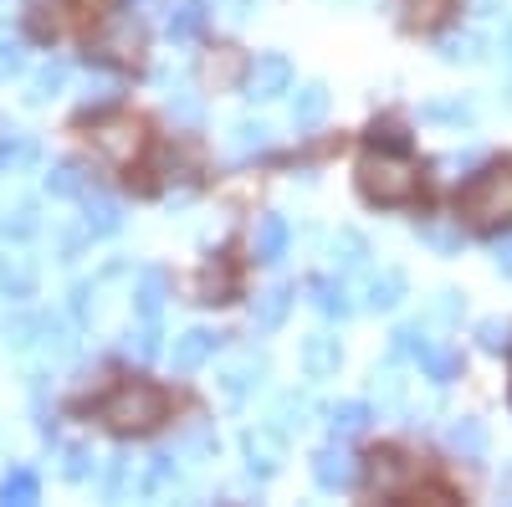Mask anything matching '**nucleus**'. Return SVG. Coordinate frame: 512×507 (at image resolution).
Here are the masks:
<instances>
[{
    "label": "nucleus",
    "instance_id": "obj_1",
    "mask_svg": "<svg viewBox=\"0 0 512 507\" xmlns=\"http://www.w3.org/2000/svg\"><path fill=\"white\" fill-rule=\"evenodd\" d=\"M98 420L118 436H139V431H154L159 420H169V395L149 379H123V385L98 405Z\"/></svg>",
    "mask_w": 512,
    "mask_h": 507
},
{
    "label": "nucleus",
    "instance_id": "obj_2",
    "mask_svg": "<svg viewBox=\"0 0 512 507\" xmlns=\"http://www.w3.org/2000/svg\"><path fill=\"white\" fill-rule=\"evenodd\" d=\"M354 175H359L364 200H374V205H405L420 190V169L405 154H390V149H369Z\"/></svg>",
    "mask_w": 512,
    "mask_h": 507
},
{
    "label": "nucleus",
    "instance_id": "obj_3",
    "mask_svg": "<svg viewBox=\"0 0 512 507\" xmlns=\"http://www.w3.org/2000/svg\"><path fill=\"white\" fill-rule=\"evenodd\" d=\"M456 216L477 231H492L502 221H512V164H492L461 190V210Z\"/></svg>",
    "mask_w": 512,
    "mask_h": 507
},
{
    "label": "nucleus",
    "instance_id": "obj_4",
    "mask_svg": "<svg viewBox=\"0 0 512 507\" xmlns=\"http://www.w3.org/2000/svg\"><path fill=\"white\" fill-rule=\"evenodd\" d=\"M93 52H98L103 62H113V67H139L144 52H149V31H144V21H139L134 11L108 16V21L98 26V36H93Z\"/></svg>",
    "mask_w": 512,
    "mask_h": 507
},
{
    "label": "nucleus",
    "instance_id": "obj_5",
    "mask_svg": "<svg viewBox=\"0 0 512 507\" xmlns=\"http://www.w3.org/2000/svg\"><path fill=\"white\" fill-rule=\"evenodd\" d=\"M144 123L139 118H128V113H113V118H103L98 129H93V149H98V159H108V164H118V169H128L139 154H144Z\"/></svg>",
    "mask_w": 512,
    "mask_h": 507
},
{
    "label": "nucleus",
    "instance_id": "obj_6",
    "mask_svg": "<svg viewBox=\"0 0 512 507\" xmlns=\"http://www.w3.org/2000/svg\"><path fill=\"white\" fill-rule=\"evenodd\" d=\"M282 93H292V62H287L282 52L256 57V62L246 67V98H251V103H272V98H282Z\"/></svg>",
    "mask_w": 512,
    "mask_h": 507
},
{
    "label": "nucleus",
    "instance_id": "obj_7",
    "mask_svg": "<svg viewBox=\"0 0 512 507\" xmlns=\"http://www.w3.org/2000/svg\"><path fill=\"white\" fill-rule=\"evenodd\" d=\"M415 487V461L400 451H374L369 456V492L374 497H400Z\"/></svg>",
    "mask_w": 512,
    "mask_h": 507
},
{
    "label": "nucleus",
    "instance_id": "obj_8",
    "mask_svg": "<svg viewBox=\"0 0 512 507\" xmlns=\"http://www.w3.org/2000/svg\"><path fill=\"white\" fill-rule=\"evenodd\" d=\"M216 385H221V395H226L231 405L251 400L256 390L267 385V359H262V354H241V359H231V364L216 374Z\"/></svg>",
    "mask_w": 512,
    "mask_h": 507
},
{
    "label": "nucleus",
    "instance_id": "obj_9",
    "mask_svg": "<svg viewBox=\"0 0 512 507\" xmlns=\"http://www.w3.org/2000/svg\"><path fill=\"white\" fill-rule=\"evenodd\" d=\"M297 359H303V379L323 385V379H333L338 369H344V344H338L333 333H308L303 349H297Z\"/></svg>",
    "mask_w": 512,
    "mask_h": 507
},
{
    "label": "nucleus",
    "instance_id": "obj_10",
    "mask_svg": "<svg viewBox=\"0 0 512 507\" xmlns=\"http://www.w3.org/2000/svg\"><path fill=\"white\" fill-rule=\"evenodd\" d=\"M31 344L41 349V364H67L72 359V349H77V338H72V328H67V318H57V313H41L36 318V338Z\"/></svg>",
    "mask_w": 512,
    "mask_h": 507
},
{
    "label": "nucleus",
    "instance_id": "obj_11",
    "mask_svg": "<svg viewBox=\"0 0 512 507\" xmlns=\"http://www.w3.org/2000/svg\"><path fill=\"white\" fill-rule=\"evenodd\" d=\"M246 467H251V477H256V482H267V477H277V472H282V436H277L272 426L246 431Z\"/></svg>",
    "mask_w": 512,
    "mask_h": 507
},
{
    "label": "nucleus",
    "instance_id": "obj_12",
    "mask_svg": "<svg viewBox=\"0 0 512 507\" xmlns=\"http://www.w3.org/2000/svg\"><path fill=\"white\" fill-rule=\"evenodd\" d=\"M313 477H318L323 492H349L354 477H359V461H354L344 446H323V451L313 456Z\"/></svg>",
    "mask_w": 512,
    "mask_h": 507
},
{
    "label": "nucleus",
    "instance_id": "obj_13",
    "mask_svg": "<svg viewBox=\"0 0 512 507\" xmlns=\"http://www.w3.org/2000/svg\"><path fill=\"white\" fill-rule=\"evenodd\" d=\"M221 338H226V333H216V328H185V333L175 338V349H169V359H175L180 374H190V369H200L205 359H216Z\"/></svg>",
    "mask_w": 512,
    "mask_h": 507
},
{
    "label": "nucleus",
    "instance_id": "obj_14",
    "mask_svg": "<svg viewBox=\"0 0 512 507\" xmlns=\"http://www.w3.org/2000/svg\"><path fill=\"white\" fill-rule=\"evenodd\" d=\"M72 26V0H26V31L36 41H57Z\"/></svg>",
    "mask_w": 512,
    "mask_h": 507
},
{
    "label": "nucleus",
    "instance_id": "obj_15",
    "mask_svg": "<svg viewBox=\"0 0 512 507\" xmlns=\"http://www.w3.org/2000/svg\"><path fill=\"white\" fill-rule=\"evenodd\" d=\"M308 415H313V395H297V390H287V395H277V400H272V410H267V426L287 441V436H303V431H308Z\"/></svg>",
    "mask_w": 512,
    "mask_h": 507
},
{
    "label": "nucleus",
    "instance_id": "obj_16",
    "mask_svg": "<svg viewBox=\"0 0 512 507\" xmlns=\"http://www.w3.org/2000/svg\"><path fill=\"white\" fill-rule=\"evenodd\" d=\"M400 298H405V272L400 267H379L364 282V308L369 313H390V308H400Z\"/></svg>",
    "mask_w": 512,
    "mask_h": 507
},
{
    "label": "nucleus",
    "instance_id": "obj_17",
    "mask_svg": "<svg viewBox=\"0 0 512 507\" xmlns=\"http://www.w3.org/2000/svg\"><path fill=\"white\" fill-rule=\"evenodd\" d=\"M308 303H313L323 318H338V323H344V318L354 313L344 277H313V282H308Z\"/></svg>",
    "mask_w": 512,
    "mask_h": 507
},
{
    "label": "nucleus",
    "instance_id": "obj_18",
    "mask_svg": "<svg viewBox=\"0 0 512 507\" xmlns=\"http://www.w3.org/2000/svg\"><path fill=\"white\" fill-rule=\"evenodd\" d=\"M241 72H246V62H241V52H231V47H216V52H205V62H200V77H205V88H216V93L236 88V82H241Z\"/></svg>",
    "mask_w": 512,
    "mask_h": 507
},
{
    "label": "nucleus",
    "instance_id": "obj_19",
    "mask_svg": "<svg viewBox=\"0 0 512 507\" xmlns=\"http://www.w3.org/2000/svg\"><path fill=\"white\" fill-rule=\"evenodd\" d=\"M328 108H333V93L323 88V82H303L297 98H292V123L297 129H318V123L328 118Z\"/></svg>",
    "mask_w": 512,
    "mask_h": 507
},
{
    "label": "nucleus",
    "instance_id": "obj_20",
    "mask_svg": "<svg viewBox=\"0 0 512 507\" xmlns=\"http://www.w3.org/2000/svg\"><path fill=\"white\" fill-rule=\"evenodd\" d=\"M267 144H272V129L262 118H236L231 134H226V154L231 159H251V154H262Z\"/></svg>",
    "mask_w": 512,
    "mask_h": 507
},
{
    "label": "nucleus",
    "instance_id": "obj_21",
    "mask_svg": "<svg viewBox=\"0 0 512 507\" xmlns=\"http://www.w3.org/2000/svg\"><path fill=\"white\" fill-rule=\"evenodd\" d=\"M446 446L456 456H466V461H477V456H487V426H482L477 415H461V420H451V426H446Z\"/></svg>",
    "mask_w": 512,
    "mask_h": 507
},
{
    "label": "nucleus",
    "instance_id": "obj_22",
    "mask_svg": "<svg viewBox=\"0 0 512 507\" xmlns=\"http://www.w3.org/2000/svg\"><path fill=\"white\" fill-rule=\"evenodd\" d=\"M420 241L431 246L436 257H461V246H466L461 216H436V221H425V226H420Z\"/></svg>",
    "mask_w": 512,
    "mask_h": 507
},
{
    "label": "nucleus",
    "instance_id": "obj_23",
    "mask_svg": "<svg viewBox=\"0 0 512 507\" xmlns=\"http://www.w3.org/2000/svg\"><path fill=\"white\" fill-rule=\"evenodd\" d=\"M415 364L425 369V379H436V385H451V379L461 374V349H451V344H441V338H431V344H425V354H420Z\"/></svg>",
    "mask_w": 512,
    "mask_h": 507
},
{
    "label": "nucleus",
    "instance_id": "obj_24",
    "mask_svg": "<svg viewBox=\"0 0 512 507\" xmlns=\"http://www.w3.org/2000/svg\"><path fill=\"white\" fill-rule=\"evenodd\" d=\"M287 308H292V287L287 282H272L267 292H256V308H251V318H256V328H282V318H287Z\"/></svg>",
    "mask_w": 512,
    "mask_h": 507
},
{
    "label": "nucleus",
    "instance_id": "obj_25",
    "mask_svg": "<svg viewBox=\"0 0 512 507\" xmlns=\"http://www.w3.org/2000/svg\"><path fill=\"white\" fill-rule=\"evenodd\" d=\"M164 303H169V277H164L159 267L139 272V292H134V313H139V318H159V313H164Z\"/></svg>",
    "mask_w": 512,
    "mask_h": 507
},
{
    "label": "nucleus",
    "instance_id": "obj_26",
    "mask_svg": "<svg viewBox=\"0 0 512 507\" xmlns=\"http://www.w3.org/2000/svg\"><path fill=\"white\" fill-rule=\"evenodd\" d=\"M287 241H292L287 221L282 216H262V226H256V262H282Z\"/></svg>",
    "mask_w": 512,
    "mask_h": 507
},
{
    "label": "nucleus",
    "instance_id": "obj_27",
    "mask_svg": "<svg viewBox=\"0 0 512 507\" xmlns=\"http://www.w3.org/2000/svg\"><path fill=\"white\" fill-rule=\"evenodd\" d=\"M47 190H52L57 200H82V195H93V190H88V169H82V164H72V159L52 164Z\"/></svg>",
    "mask_w": 512,
    "mask_h": 507
},
{
    "label": "nucleus",
    "instance_id": "obj_28",
    "mask_svg": "<svg viewBox=\"0 0 512 507\" xmlns=\"http://www.w3.org/2000/svg\"><path fill=\"white\" fill-rule=\"evenodd\" d=\"M82 210H88V216H82V226H88L93 241H98V236H113V231L123 226V210H118L113 200H103V195H82Z\"/></svg>",
    "mask_w": 512,
    "mask_h": 507
},
{
    "label": "nucleus",
    "instance_id": "obj_29",
    "mask_svg": "<svg viewBox=\"0 0 512 507\" xmlns=\"http://www.w3.org/2000/svg\"><path fill=\"white\" fill-rule=\"evenodd\" d=\"M420 118L425 123H451V129H472L477 108H472V98H436V103L420 108Z\"/></svg>",
    "mask_w": 512,
    "mask_h": 507
},
{
    "label": "nucleus",
    "instance_id": "obj_30",
    "mask_svg": "<svg viewBox=\"0 0 512 507\" xmlns=\"http://www.w3.org/2000/svg\"><path fill=\"white\" fill-rule=\"evenodd\" d=\"M482 57H487V36H477V31H456L441 41V62H451V67H461V62L472 67Z\"/></svg>",
    "mask_w": 512,
    "mask_h": 507
},
{
    "label": "nucleus",
    "instance_id": "obj_31",
    "mask_svg": "<svg viewBox=\"0 0 512 507\" xmlns=\"http://www.w3.org/2000/svg\"><path fill=\"white\" fill-rule=\"evenodd\" d=\"M333 267L338 272H364L369 267V241L359 231H338L333 236Z\"/></svg>",
    "mask_w": 512,
    "mask_h": 507
},
{
    "label": "nucleus",
    "instance_id": "obj_32",
    "mask_svg": "<svg viewBox=\"0 0 512 507\" xmlns=\"http://www.w3.org/2000/svg\"><path fill=\"white\" fill-rule=\"evenodd\" d=\"M139 461L134 456H108V472H103V492L108 497H128V492H139Z\"/></svg>",
    "mask_w": 512,
    "mask_h": 507
},
{
    "label": "nucleus",
    "instance_id": "obj_33",
    "mask_svg": "<svg viewBox=\"0 0 512 507\" xmlns=\"http://www.w3.org/2000/svg\"><path fill=\"white\" fill-rule=\"evenodd\" d=\"M461 318H466V298H461L456 287L436 292L431 308H425V323H431V328H461Z\"/></svg>",
    "mask_w": 512,
    "mask_h": 507
},
{
    "label": "nucleus",
    "instance_id": "obj_34",
    "mask_svg": "<svg viewBox=\"0 0 512 507\" xmlns=\"http://www.w3.org/2000/svg\"><path fill=\"white\" fill-rule=\"evenodd\" d=\"M200 26H205V0H175V11H169V36L195 41Z\"/></svg>",
    "mask_w": 512,
    "mask_h": 507
},
{
    "label": "nucleus",
    "instance_id": "obj_35",
    "mask_svg": "<svg viewBox=\"0 0 512 507\" xmlns=\"http://www.w3.org/2000/svg\"><path fill=\"white\" fill-rule=\"evenodd\" d=\"M374 426V410L364 400H344V405H333V436H364Z\"/></svg>",
    "mask_w": 512,
    "mask_h": 507
},
{
    "label": "nucleus",
    "instance_id": "obj_36",
    "mask_svg": "<svg viewBox=\"0 0 512 507\" xmlns=\"http://www.w3.org/2000/svg\"><path fill=\"white\" fill-rule=\"evenodd\" d=\"M67 88V62H47V67H36L31 72V103H47V98H57Z\"/></svg>",
    "mask_w": 512,
    "mask_h": 507
},
{
    "label": "nucleus",
    "instance_id": "obj_37",
    "mask_svg": "<svg viewBox=\"0 0 512 507\" xmlns=\"http://www.w3.org/2000/svg\"><path fill=\"white\" fill-rule=\"evenodd\" d=\"M31 287H36V272L31 262H0V298H31Z\"/></svg>",
    "mask_w": 512,
    "mask_h": 507
},
{
    "label": "nucleus",
    "instance_id": "obj_38",
    "mask_svg": "<svg viewBox=\"0 0 512 507\" xmlns=\"http://www.w3.org/2000/svg\"><path fill=\"white\" fill-rule=\"evenodd\" d=\"M159 338H164V333H159V318H139V328H134V333L123 338V349L134 354V359H154V354L164 349Z\"/></svg>",
    "mask_w": 512,
    "mask_h": 507
},
{
    "label": "nucleus",
    "instance_id": "obj_39",
    "mask_svg": "<svg viewBox=\"0 0 512 507\" xmlns=\"http://www.w3.org/2000/svg\"><path fill=\"white\" fill-rule=\"evenodd\" d=\"M169 451H175V461H185V467H200V461L216 456V436H210V431L200 426V431H190L180 446H169Z\"/></svg>",
    "mask_w": 512,
    "mask_h": 507
},
{
    "label": "nucleus",
    "instance_id": "obj_40",
    "mask_svg": "<svg viewBox=\"0 0 512 507\" xmlns=\"http://www.w3.org/2000/svg\"><path fill=\"white\" fill-rule=\"evenodd\" d=\"M369 390H374V400H384V405H400V400H405V379H400L395 364H384V369L369 374Z\"/></svg>",
    "mask_w": 512,
    "mask_h": 507
},
{
    "label": "nucleus",
    "instance_id": "obj_41",
    "mask_svg": "<svg viewBox=\"0 0 512 507\" xmlns=\"http://www.w3.org/2000/svg\"><path fill=\"white\" fill-rule=\"evenodd\" d=\"M36 492H41V482H36V472H26V467H16L6 482H0V502H36Z\"/></svg>",
    "mask_w": 512,
    "mask_h": 507
},
{
    "label": "nucleus",
    "instance_id": "obj_42",
    "mask_svg": "<svg viewBox=\"0 0 512 507\" xmlns=\"http://www.w3.org/2000/svg\"><path fill=\"white\" fill-rule=\"evenodd\" d=\"M62 477H67V482H93V477H98V456H93L88 446H72L67 461H62Z\"/></svg>",
    "mask_w": 512,
    "mask_h": 507
},
{
    "label": "nucleus",
    "instance_id": "obj_43",
    "mask_svg": "<svg viewBox=\"0 0 512 507\" xmlns=\"http://www.w3.org/2000/svg\"><path fill=\"white\" fill-rule=\"evenodd\" d=\"M451 16V0H410V26L420 31H436Z\"/></svg>",
    "mask_w": 512,
    "mask_h": 507
},
{
    "label": "nucleus",
    "instance_id": "obj_44",
    "mask_svg": "<svg viewBox=\"0 0 512 507\" xmlns=\"http://www.w3.org/2000/svg\"><path fill=\"white\" fill-rule=\"evenodd\" d=\"M477 159H482V149H451V154L436 159V175H441V180H461Z\"/></svg>",
    "mask_w": 512,
    "mask_h": 507
},
{
    "label": "nucleus",
    "instance_id": "obj_45",
    "mask_svg": "<svg viewBox=\"0 0 512 507\" xmlns=\"http://www.w3.org/2000/svg\"><path fill=\"white\" fill-rule=\"evenodd\" d=\"M200 292H205V303H226V292H231V267H205Z\"/></svg>",
    "mask_w": 512,
    "mask_h": 507
},
{
    "label": "nucleus",
    "instance_id": "obj_46",
    "mask_svg": "<svg viewBox=\"0 0 512 507\" xmlns=\"http://www.w3.org/2000/svg\"><path fill=\"white\" fill-rule=\"evenodd\" d=\"M169 118H180V123L195 129V123H200V98L190 88H175V93H169Z\"/></svg>",
    "mask_w": 512,
    "mask_h": 507
},
{
    "label": "nucleus",
    "instance_id": "obj_47",
    "mask_svg": "<svg viewBox=\"0 0 512 507\" xmlns=\"http://www.w3.org/2000/svg\"><path fill=\"white\" fill-rule=\"evenodd\" d=\"M36 231V205H21L16 216H6V236H31Z\"/></svg>",
    "mask_w": 512,
    "mask_h": 507
},
{
    "label": "nucleus",
    "instance_id": "obj_48",
    "mask_svg": "<svg viewBox=\"0 0 512 507\" xmlns=\"http://www.w3.org/2000/svg\"><path fill=\"white\" fill-rule=\"evenodd\" d=\"M477 338H482V349H502V344H507V323H502V318H487V323L477 328Z\"/></svg>",
    "mask_w": 512,
    "mask_h": 507
},
{
    "label": "nucleus",
    "instance_id": "obj_49",
    "mask_svg": "<svg viewBox=\"0 0 512 507\" xmlns=\"http://www.w3.org/2000/svg\"><path fill=\"white\" fill-rule=\"evenodd\" d=\"M113 98H118V82H103V77L88 82V93H82V103H88V108L93 103H113Z\"/></svg>",
    "mask_w": 512,
    "mask_h": 507
},
{
    "label": "nucleus",
    "instance_id": "obj_50",
    "mask_svg": "<svg viewBox=\"0 0 512 507\" xmlns=\"http://www.w3.org/2000/svg\"><path fill=\"white\" fill-rule=\"evenodd\" d=\"M21 47H16V41H0V77H11V72H21Z\"/></svg>",
    "mask_w": 512,
    "mask_h": 507
},
{
    "label": "nucleus",
    "instance_id": "obj_51",
    "mask_svg": "<svg viewBox=\"0 0 512 507\" xmlns=\"http://www.w3.org/2000/svg\"><path fill=\"white\" fill-rule=\"evenodd\" d=\"M262 6V0H226V21L231 26H241V21H251V11Z\"/></svg>",
    "mask_w": 512,
    "mask_h": 507
},
{
    "label": "nucleus",
    "instance_id": "obj_52",
    "mask_svg": "<svg viewBox=\"0 0 512 507\" xmlns=\"http://www.w3.org/2000/svg\"><path fill=\"white\" fill-rule=\"evenodd\" d=\"M492 262H497V272H502V277H512V236L492 246Z\"/></svg>",
    "mask_w": 512,
    "mask_h": 507
},
{
    "label": "nucleus",
    "instance_id": "obj_53",
    "mask_svg": "<svg viewBox=\"0 0 512 507\" xmlns=\"http://www.w3.org/2000/svg\"><path fill=\"white\" fill-rule=\"evenodd\" d=\"M497 52H502V62H507V72H512V16L502 21V41H497Z\"/></svg>",
    "mask_w": 512,
    "mask_h": 507
},
{
    "label": "nucleus",
    "instance_id": "obj_54",
    "mask_svg": "<svg viewBox=\"0 0 512 507\" xmlns=\"http://www.w3.org/2000/svg\"><path fill=\"white\" fill-rule=\"evenodd\" d=\"M338 6H359V0H338Z\"/></svg>",
    "mask_w": 512,
    "mask_h": 507
}]
</instances>
